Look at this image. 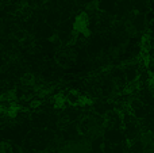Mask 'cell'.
Returning <instances> with one entry per match:
<instances>
[{"label":"cell","instance_id":"cell-1","mask_svg":"<svg viewBox=\"0 0 154 153\" xmlns=\"http://www.w3.org/2000/svg\"><path fill=\"white\" fill-rule=\"evenodd\" d=\"M91 148V144L88 140H76L69 141L61 148V153H87Z\"/></svg>","mask_w":154,"mask_h":153},{"label":"cell","instance_id":"cell-2","mask_svg":"<svg viewBox=\"0 0 154 153\" xmlns=\"http://www.w3.org/2000/svg\"><path fill=\"white\" fill-rule=\"evenodd\" d=\"M87 27H88V18L85 14H81L76 18L75 22V30H77L79 33H84L87 31Z\"/></svg>","mask_w":154,"mask_h":153}]
</instances>
